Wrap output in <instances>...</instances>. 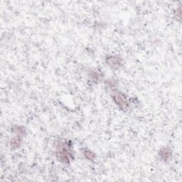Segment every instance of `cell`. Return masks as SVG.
<instances>
[{
    "label": "cell",
    "instance_id": "cell-1",
    "mask_svg": "<svg viewBox=\"0 0 182 182\" xmlns=\"http://www.w3.org/2000/svg\"><path fill=\"white\" fill-rule=\"evenodd\" d=\"M58 149V151L57 152V157L58 160H61V162L68 163L70 160V154L68 152V149H66V147H64V146L59 147Z\"/></svg>",
    "mask_w": 182,
    "mask_h": 182
},
{
    "label": "cell",
    "instance_id": "cell-5",
    "mask_svg": "<svg viewBox=\"0 0 182 182\" xmlns=\"http://www.w3.org/2000/svg\"><path fill=\"white\" fill-rule=\"evenodd\" d=\"M11 147L16 149V148H18L21 144V137L19 136H16L15 137H14L11 141Z\"/></svg>",
    "mask_w": 182,
    "mask_h": 182
},
{
    "label": "cell",
    "instance_id": "cell-3",
    "mask_svg": "<svg viewBox=\"0 0 182 182\" xmlns=\"http://www.w3.org/2000/svg\"><path fill=\"white\" fill-rule=\"evenodd\" d=\"M122 62L120 61V59L116 57H111L107 59V64L110 65L111 66L114 67V68H117V67H120V64Z\"/></svg>",
    "mask_w": 182,
    "mask_h": 182
},
{
    "label": "cell",
    "instance_id": "cell-4",
    "mask_svg": "<svg viewBox=\"0 0 182 182\" xmlns=\"http://www.w3.org/2000/svg\"><path fill=\"white\" fill-rule=\"evenodd\" d=\"M160 154L162 159H163L164 160H167L171 156V151L169 148H163L161 149Z\"/></svg>",
    "mask_w": 182,
    "mask_h": 182
},
{
    "label": "cell",
    "instance_id": "cell-2",
    "mask_svg": "<svg viewBox=\"0 0 182 182\" xmlns=\"http://www.w3.org/2000/svg\"><path fill=\"white\" fill-rule=\"evenodd\" d=\"M114 100L116 104H117L118 106L122 108H124L126 107L128 105V101H127V99L125 98V96L123 94H122L121 93L119 92H116L114 94Z\"/></svg>",
    "mask_w": 182,
    "mask_h": 182
},
{
    "label": "cell",
    "instance_id": "cell-6",
    "mask_svg": "<svg viewBox=\"0 0 182 182\" xmlns=\"http://www.w3.org/2000/svg\"><path fill=\"white\" fill-rule=\"evenodd\" d=\"M84 155L88 160H93L95 158V154L91 151H86L84 152Z\"/></svg>",
    "mask_w": 182,
    "mask_h": 182
}]
</instances>
